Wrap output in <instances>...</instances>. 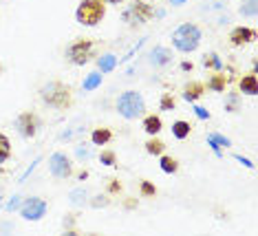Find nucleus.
Masks as SVG:
<instances>
[{
    "instance_id": "1",
    "label": "nucleus",
    "mask_w": 258,
    "mask_h": 236,
    "mask_svg": "<svg viewBox=\"0 0 258 236\" xmlns=\"http://www.w3.org/2000/svg\"><path fill=\"white\" fill-rule=\"evenodd\" d=\"M40 99L55 110H67L73 106V88L64 82H49L40 88Z\"/></svg>"
},
{
    "instance_id": "2",
    "label": "nucleus",
    "mask_w": 258,
    "mask_h": 236,
    "mask_svg": "<svg viewBox=\"0 0 258 236\" xmlns=\"http://www.w3.org/2000/svg\"><path fill=\"white\" fill-rule=\"evenodd\" d=\"M115 108L124 120H137V117L146 115V99L137 91H126L117 97Z\"/></svg>"
},
{
    "instance_id": "3",
    "label": "nucleus",
    "mask_w": 258,
    "mask_h": 236,
    "mask_svg": "<svg viewBox=\"0 0 258 236\" xmlns=\"http://www.w3.org/2000/svg\"><path fill=\"white\" fill-rule=\"evenodd\" d=\"M106 18V3L104 0H82L75 9V20L82 27H97Z\"/></svg>"
},
{
    "instance_id": "4",
    "label": "nucleus",
    "mask_w": 258,
    "mask_h": 236,
    "mask_svg": "<svg viewBox=\"0 0 258 236\" xmlns=\"http://www.w3.org/2000/svg\"><path fill=\"white\" fill-rule=\"evenodd\" d=\"M172 44H174V49L181 51V53L197 51L199 44H201V29L197 25H192V22H183L179 29H174Z\"/></svg>"
},
{
    "instance_id": "5",
    "label": "nucleus",
    "mask_w": 258,
    "mask_h": 236,
    "mask_svg": "<svg viewBox=\"0 0 258 236\" xmlns=\"http://www.w3.org/2000/svg\"><path fill=\"white\" fill-rule=\"evenodd\" d=\"M93 53H95V42H93L91 38H78L67 46L64 55H67V60L75 64V67H84L93 57Z\"/></svg>"
},
{
    "instance_id": "6",
    "label": "nucleus",
    "mask_w": 258,
    "mask_h": 236,
    "mask_svg": "<svg viewBox=\"0 0 258 236\" xmlns=\"http://www.w3.org/2000/svg\"><path fill=\"white\" fill-rule=\"evenodd\" d=\"M121 18H124V22H128V25H146V22H150L155 18V9L146 0H133L128 5V9L121 14Z\"/></svg>"
},
{
    "instance_id": "7",
    "label": "nucleus",
    "mask_w": 258,
    "mask_h": 236,
    "mask_svg": "<svg viewBox=\"0 0 258 236\" xmlns=\"http://www.w3.org/2000/svg\"><path fill=\"white\" fill-rule=\"evenodd\" d=\"M49 172L55 176V179H69V176L73 174V163L71 159H69L64 152H53V155L49 157Z\"/></svg>"
},
{
    "instance_id": "8",
    "label": "nucleus",
    "mask_w": 258,
    "mask_h": 236,
    "mask_svg": "<svg viewBox=\"0 0 258 236\" xmlns=\"http://www.w3.org/2000/svg\"><path fill=\"white\" fill-rule=\"evenodd\" d=\"M16 128H18V133L25 139H33L40 131V117L36 113H31V110H25V113L16 117Z\"/></svg>"
},
{
    "instance_id": "9",
    "label": "nucleus",
    "mask_w": 258,
    "mask_h": 236,
    "mask_svg": "<svg viewBox=\"0 0 258 236\" xmlns=\"http://www.w3.org/2000/svg\"><path fill=\"white\" fill-rule=\"evenodd\" d=\"M46 208H49V205H46L44 199L31 197V199H27V201L20 205V214H22V219L25 221H40L46 214Z\"/></svg>"
},
{
    "instance_id": "10",
    "label": "nucleus",
    "mask_w": 258,
    "mask_h": 236,
    "mask_svg": "<svg viewBox=\"0 0 258 236\" xmlns=\"http://www.w3.org/2000/svg\"><path fill=\"white\" fill-rule=\"evenodd\" d=\"M254 38H256V31L251 27H236V29H232V33H230V44L232 46H245Z\"/></svg>"
},
{
    "instance_id": "11",
    "label": "nucleus",
    "mask_w": 258,
    "mask_h": 236,
    "mask_svg": "<svg viewBox=\"0 0 258 236\" xmlns=\"http://www.w3.org/2000/svg\"><path fill=\"white\" fill-rule=\"evenodd\" d=\"M238 91L243 93V95H249L254 97L258 93V80H256V71H251V73L243 75V78L238 80Z\"/></svg>"
},
{
    "instance_id": "12",
    "label": "nucleus",
    "mask_w": 258,
    "mask_h": 236,
    "mask_svg": "<svg viewBox=\"0 0 258 236\" xmlns=\"http://www.w3.org/2000/svg\"><path fill=\"white\" fill-rule=\"evenodd\" d=\"M172 62V51L166 46H155L150 53V64L152 67H168Z\"/></svg>"
},
{
    "instance_id": "13",
    "label": "nucleus",
    "mask_w": 258,
    "mask_h": 236,
    "mask_svg": "<svg viewBox=\"0 0 258 236\" xmlns=\"http://www.w3.org/2000/svg\"><path fill=\"white\" fill-rule=\"evenodd\" d=\"M203 93H205V84H203V82L192 80V82H187V84L183 86V93H181V95H183L185 102H197Z\"/></svg>"
},
{
    "instance_id": "14",
    "label": "nucleus",
    "mask_w": 258,
    "mask_h": 236,
    "mask_svg": "<svg viewBox=\"0 0 258 236\" xmlns=\"http://www.w3.org/2000/svg\"><path fill=\"white\" fill-rule=\"evenodd\" d=\"M227 82H230V78H227L225 71H214V75L208 80L205 88H210V91H214V93H225Z\"/></svg>"
},
{
    "instance_id": "15",
    "label": "nucleus",
    "mask_w": 258,
    "mask_h": 236,
    "mask_svg": "<svg viewBox=\"0 0 258 236\" xmlns=\"http://www.w3.org/2000/svg\"><path fill=\"white\" fill-rule=\"evenodd\" d=\"M144 131L148 133V135H159L163 131V122H161V117L159 115H144Z\"/></svg>"
},
{
    "instance_id": "16",
    "label": "nucleus",
    "mask_w": 258,
    "mask_h": 236,
    "mask_svg": "<svg viewBox=\"0 0 258 236\" xmlns=\"http://www.w3.org/2000/svg\"><path fill=\"white\" fill-rule=\"evenodd\" d=\"M110 139H113V131L106 128V126H99L91 133V144L93 146H106Z\"/></svg>"
},
{
    "instance_id": "17",
    "label": "nucleus",
    "mask_w": 258,
    "mask_h": 236,
    "mask_svg": "<svg viewBox=\"0 0 258 236\" xmlns=\"http://www.w3.org/2000/svg\"><path fill=\"white\" fill-rule=\"evenodd\" d=\"M146 152L148 155H152V157H159V155H163L166 152V141H161L157 135H150V139L146 141Z\"/></svg>"
},
{
    "instance_id": "18",
    "label": "nucleus",
    "mask_w": 258,
    "mask_h": 236,
    "mask_svg": "<svg viewBox=\"0 0 258 236\" xmlns=\"http://www.w3.org/2000/svg\"><path fill=\"white\" fill-rule=\"evenodd\" d=\"M190 133H192V124L190 122H185V120H177L172 124V137L174 139H187L190 137Z\"/></svg>"
},
{
    "instance_id": "19",
    "label": "nucleus",
    "mask_w": 258,
    "mask_h": 236,
    "mask_svg": "<svg viewBox=\"0 0 258 236\" xmlns=\"http://www.w3.org/2000/svg\"><path fill=\"white\" fill-rule=\"evenodd\" d=\"M161 157V170L166 174H174V172H179V161L174 157H170V155H159Z\"/></svg>"
},
{
    "instance_id": "20",
    "label": "nucleus",
    "mask_w": 258,
    "mask_h": 236,
    "mask_svg": "<svg viewBox=\"0 0 258 236\" xmlns=\"http://www.w3.org/2000/svg\"><path fill=\"white\" fill-rule=\"evenodd\" d=\"M208 141H210V146H212V148H214L216 155H221V146H223V148H230V146H232V144H230V139H227V137H223V135H216V133L210 135Z\"/></svg>"
},
{
    "instance_id": "21",
    "label": "nucleus",
    "mask_w": 258,
    "mask_h": 236,
    "mask_svg": "<svg viewBox=\"0 0 258 236\" xmlns=\"http://www.w3.org/2000/svg\"><path fill=\"white\" fill-rule=\"evenodd\" d=\"M201 62H203L205 69H212V71H223V69H225V67H223V62H221V57L216 55V53H205Z\"/></svg>"
},
{
    "instance_id": "22",
    "label": "nucleus",
    "mask_w": 258,
    "mask_h": 236,
    "mask_svg": "<svg viewBox=\"0 0 258 236\" xmlns=\"http://www.w3.org/2000/svg\"><path fill=\"white\" fill-rule=\"evenodd\" d=\"M9 157H11V141L5 133H0V166L5 161H9Z\"/></svg>"
},
{
    "instance_id": "23",
    "label": "nucleus",
    "mask_w": 258,
    "mask_h": 236,
    "mask_svg": "<svg viewBox=\"0 0 258 236\" xmlns=\"http://www.w3.org/2000/svg\"><path fill=\"white\" fill-rule=\"evenodd\" d=\"M115 64H117V57H115V55H110V53L97 60V67H99V71H102V73H108V71H113V69H115Z\"/></svg>"
},
{
    "instance_id": "24",
    "label": "nucleus",
    "mask_w": 258,
    "mask_h": 236,
    "mask_svg": "<svg viewBox=\"0 0 258 236\" xmlns=\"http://www.w3.org/2000/svg\"><path fill=\"white\" fill-rule=\"evenodd\" d=\"M139 194H142L144 199L157 197V186L152 184V181H148V179H142V184H139Z\"/></svg>"
},
{
    "instance_id": "25",
    "label": "nucleus",
    "mask_w": 258,
    "mask_h": 236,
    "mask_svg": "<svg viewBox=\"0 0 258 236\" xmlns=\"http://www.w3.org/2000/svg\"><path fill=\"white\" fill-rule=\"evenodd\" d=\"M102 78H104L102 73H91L89 78L84 80V84H82V88H84V91H93V88H97L99 84H102Z\"/></svg>"
},
{
    "instance_id": "26",
    "label": "nucleus",
    "mask_w": 258,
    "mask_h": 236,
    "mask_svg": "<svg viewBox=\"0 0 258 236\" xmlns=\"http://www.w3.org/2000/svg\"><path fill=\"white\" fill-rule=\"evenodd\" d=\"M99 161L104 163V166H117V155H115V150H102L99 152Z\"/></svg>"
},
{
    "instance_id": "27",
    "label": "nucleus",
    "mask_w": 258,
    "mask_h": 236,
    "mask_svg": "<svg viewBox=\"0 0 258 236\" xmlns=\"http://www.w3.org/2000/svg\"><path fill=\"white\" fill-rule=\"evenodd\" d=\"M238 99H240V93H227L225 110H230V113H236V110H238Z\"/></svg>"
},
{
    "instance_id": "28",
    "label": "nucleus",
    "mask_w": 258,
    "mask_h": 236,
    "mask_svg": "<svg viewBox=\"0 0 258 236\" xmlns=\"http://www.w3.org/2000/svg\"><path fill=\"white\" fill-rule=\"evenodd\" d=\"M159 106H161V110H174V106H177V99L172 97V93H163Z\"/></svg>"
},
{
    "instance_id": "29",
    "label": "nucleus",
    "mask_w": 258,
    "mask_h": 236,
    "mask_svg": "<svg viewBox=\"0 0 258 236\" xmlns=\"http://www.w3.org/2000/svg\"><path fill=\"white\" fill-rule=\"evenodd\" d=\"M240 16L254 18L256 16V0H245V3L240 5Z\"/></svg>"
},
{
    "instance_id": "30",
    "label": "nucleus",
    "mask_w": 258,
    "mask_h": 236,
    "mask_svg": "<svg viewBox=\"0 0 258 236\" xmlns=\"http://www.w3.org/2000/svg\"><path fill=\"white\" fill-rule=\"evenodd\" d=\"M119 192H121L119 179H108V194H119Z\"/></svg>"
},
{
    "instance_id": "31",
    "label": "nucleus",
    "mask_w": 258,
    "mask_h": 236,
    "mask_svg": "<svg viewBox=\"0 0 258 236\" xmlns=\"http://www.w3.org/2000/svg\"><path fill=\"white\" fill-rule=\"evenodd\" d=\"M71 201H73V203L86 201V192H84V190H73V192H71Z\"/></svg>"
},
{
    "instance_id": "32",
    "label": "nucleus",
    "mask_w": 258,
    "mask_h": 236,
    "mask_svg": "<svg viewBox=\"0 0 258 236\" xmlns=\"http://www.w3.org/2000/svg\"><path fill=\"white\" fill-rule=\"evenodd\" d=\"M110 203L108 197H95V201H91L93 208H106V205Z\"/></svg>"
},
{
    "instance_id": "33",
    "label": "nucleus",
    "mask_w": 258,
    "mask_h": 236,
    "mask_svg": "<svg viewBox=\"0 0 258 236\" xmlns=\"http://www.w3.org/2000/svg\"><path fill=\"white\" fill-rule=\"evenodd\" d=\"M195 113H197V117H201V120H210V113L205 108H201V106H195Z\"/></svg>"
},
{
    "instance_id": "34",
    "label": "nucleus",
    "mask_w": 258,
    "mask_h": 236,
    "mask_svg": "<svg viewBox=\"0 0 258 236\" xmlns=\"http://www.w3.org/2000/svg\"><path fill=\"white\" fill-rule=\"evenodd\" d=\"M18 199H20V197H14V201H9V205H7V208H9V210H16V208H20V201H18Z\"/></svg>"
},
{
    "instance_id": "35",
    "label": "nucleus",
    "mask_w": 258,
    "mask_h": 236,
    "mask_svg": "<svg viewBox=\"0 0 258 236\" xmlns=\"http://www.w3.org/2000/svg\"><path fill=\"white\" fill-rule=\"evenodd\" d=\"M135 205H137V201H135L133 197H128V201H124V208H128V210H133Z\"/></svg>"
},
{
    "instance_id": "36",
    "label": "nucleus",
    "mask_w": 258,
    "mask_h": 236,
    "mask_svg": "<svg viewBox=\"0 0 258 236\" xmlns=\"http://www.w3.org/2000/svg\"><path fill=\"white\" fill-rule=\"evenodd\" d=\"M236 159H238V161H243V166H247V168H251V166H254V163H251L249 159H243L240 155H236Z\"/></svg>"
},
{
    "instance_id": "37",
    "label": "nucleus",
    "mask_w": 258,
    "mask_h": 236,
    "mask_svg": "<svg viewBox=\"0 0 258 236\" xmlns=\"http://www.w3.org/2000/svg\"><path fill=\"white\" fill-rule=\"evenodd\" d=\"M86 176H89V170H80V172H78V179L80 181H84Z\"/></svg>"
},
{
    "instance_id": "38",
    "label": "nucleus",
    "mask_w": 258,
    "mask_h": 236,
    "mask_svg": "<svg viewBox=\"0 0 258 236\" xmlns=\"http://www.w3.org/2000/svg\"><path fill=\"white\" fill-rule=\"evenodd\" d=\"M181 69H183V71H192V69H195V64H192V62H183V64H181Z\"/></svg>"
},
{
    "instance_id": "39",
    "label": "nucleus",
    "mask_w": 258,
    "mask_h": 236,
    "mask_svg": "<svg viewBox=\"0 0 258 236\" xmlns=\"http://www.w3.org/2000/svg\"><path fill=\"white\" fill-rule=\"evenodd\" d=\"M104 3H106V5H121L124 0H104Z\"/></svg>"
},
{
    "instance_id": "40",
    "label": "nucleus",
    "mask_w": 258,
    "mask_h": 236,
    "mask_svg": "<svg viewBox=\"0 0 258 236\" xmlns=\"http://www.w3.org/2000/svg\"><path fill=\"white\" fill-rule=\"evenodd\" d=\"M185 0H170V5H174V7H179V5H183Z\"/></svg>"
},
{
    "instance_id": "41",
    "label": "nucleus",
    "mask_w": 258,
    "mask_h": 236,
    "mask_svg": "<svg viewBox=\"0 0 258 236\" xmlns=\"http://www.w3.org/2000/svg\"><path fill=\"white\" fill-rule=\"evenodd\" d=\"M5 73V67H3V64H0V75H3Z\"/></svg>"
}]
</instances>
